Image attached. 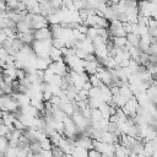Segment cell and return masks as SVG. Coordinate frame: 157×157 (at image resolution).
<instances>
[{"instance_id": "cell-2", "label": "cell", "mask_w": 157, "mask_h": 157, "mask_svg": "<svg viewBox=\"0 0 157 157\" xmlns=\"http://www.w3.org/2000/svg\"><path fill=\"white\" fill-rule=\"evenodd\" d=\"M126 38H128V43H130V44L134 45V47H139L140 40H141V36L130 32V33L126 34Z\"/></svg>"}, {"instance_id": "cell-3", "label": "cell", "mask_w": 157, "mask_h": 157, "mask_svg": "<svg viewBox=\"0 0 157 157\" xmlns=\"http://www.w3.org/2000/svg\"><path fill=\"white\" fill-rule=\"evenodd\" d=\"M113 43L115 47H125L128 43V38L126 37H113Z\"/></svg>"}, {"instance_id": "cell-4", "label": "cell", "mask_w": 157, "mask_h": 157, "mask_svg": "<svg viewBox=\"0 0 157 157\" xmlns=\"http://www.w3.org/2000/svg\"><path fill=\"white\" fill-rule=\"evenodd\" d=\"M52 155L53 156H66V153L63 151V148L59 145H53L52 146Z\"/></svg>"}, {"instance_id": "cell-1", "label": "cell", "mask_w": 157, "mask_h": 157, "mask_svg": "<svg viewBox=\"0 0 157 157\" xmlns=\"http://www.w3.org/2000/svg\"><path fill=\"white\" fill-rule=\"evenodd\" d=\"M33 36H34V39L36 40H39V42H45V40H52L53 38V34H52V31L48 27H42V28H38V29H34L33 31Z\"/></svg>"}, {"instance_id": "cell-5", "label": "cell", "mask_w": 157, "mask_h": 157, "mask_svg": "<svg viewBox=\"0 0 157 157\" xmlns=\"http://www.w3.org/2000/svg\"><path fill=\"white\" fill-rule=\"evenodd\" d=\"M88 156H91V157H99V156H102V153L93 147V148L88 150Z\"/></svg>"}]
</instances>
